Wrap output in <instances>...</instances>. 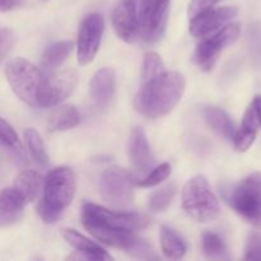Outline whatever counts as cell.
<instances>
[{
  "mask_svg": "<svg viewBox=\"0 0 261 261\" xmlns=\"http://www.w3.org/2000/svg\"><path fill=\"white\" fill-rule=\"evenodd\" d=\"M43 180L36 171L25 170L20 171L14 178L13 188L14 190L22 196L25 204H30L31 201L36 200L40 196L41 190H42Z\"/></svg>",
  "mask_w": 261,
  "mask_h": 261,
  "instance_id": "obj_19",
  "label": "cell"
},
{
  "mask_svg": "<svg viewBox=\"0 0 261 261\" xmlns=\"http://www.w3.org/2000/svg\"><path fill=\"white\" fill-rule=\"evenodd\" d=\"M171 175V166L168 163H162L157 166L154 170L150 171L142 181H139L138 185L140 188H153V186L160 185L165 180H167L168 176Z\"/></svg>",
  "mask_w": 261,
  "mask_h": 261,
  "instance_id": "obj_29",
  "label": "cell"
},
{
  "mask_svg": "<svg viewBox=\"0 0 261 261\" xmlns=\"http://www.w3.org/2000/svg\"><path fill=\"white\" fill-rule=\"evenodd\" d=\"M142 82L134 106L148 119H157L172 111L181 101L186 87L185 76L178 71H163Z\"/></svg>",
  "mask_w": 261,
  "mask_h": 261,
  "instance_id": "obj_2",
  "label": "cell"
},
{
  "mask_svg": "<svg viewBox=\"0 0 261 261\" xmlns=\"http://www.w3.org/2000/svg\"><path fill=\"white\" fill-rule=\"evenodd\" d=\"M14 46V36H13L12 31H9L8 28L3 27L2 32H0V50H2V58L4 59L7 56V54Z\"/></svg>",
  "mask_w": 261,
  "mask_h": 261,
  "instance_id": "obj_32",
  "label": "cell"
},
{
  "mask_svg": "<svg viewBox=\"0 0 261 261\" xmlns=\"http://www.w3.org/2000/svg\"><path fill=\"white\" fill-rule=\"evenodd\" d=\"M241 33V27L239 23H231L226 24L218 32L213 33L209 37L204 38L199 43L195 54H194V61L196 65L200 66L201 70L209 71L214 68L217 60L222 51L233 43L239 38Z\"/></svg>",
  "mask_w": 261,
  "mask_h": 261,
  "instance_id": "obj_9",
  "label": "cell"
},
{
  "mask_svg": "<svg viewBox=\"0 0 261 261\" xmlns=\"http://www.w3.org/2000/svg\"><path fill=\"white\" fill-rule=\"evenodd\" d=\"M127 153L132 165L137 170L145 171L153 163L152 153H150L149 143L144 130L139 126H135L130 133L129 143H127Z\"/></svg>",
  "mask_w": 261,
  "mask_h": 261,
  "instance_id": "obj_15",
  "label": "cell"
},
{
  "mask_svg": "<svg viewBox=\"0 0 261 261\" xmlns=\"http://www.w3.org/2000/svg\"><path fill=\"white\" fill-rule=\"evenodd\" d=\"M112 24L119 38L133 43L139 36V13L134 0H120L112 13Z\"/></svg>",
  "mask_w": 261,
  "mask_h": 261,
  "instance_id": "obj_13",
  "label": "cell"
},
{
  "mask_svg": "<svg viewBox=\"0 0 261 261\" xmlns=\"http://www.w3.org/2000/svg\"><path fill=\"white\" fill-rule=\"evenodd\" d=\"M161 249L170 259H181L186 254V244L184 240L167 226L161 227Z\"/></svg>",
  "mask_w": 261,
  "mask_h": 261,
  "instance_id": "obj_23",
  "label": "cell"
},
{
  "mask_svg": "<svg viewBox=\"0 0 261 261\" xmlns=\"http://www.w3.org/2000/svg\"><path fill=\"white\" fill-rule=\"evenodd\" d=\"M81 122V115L74 106H61L54 112L48 120V132H64L75 127Z\"/></svg>",
  "mask_w": 261,
  "mask_h": 261,
  "instance_id": "obj_22",
  "label": "cell"
},
{
  "mask_svg": "<svg viewBox=\"0 0 261 261\" xmlns=\"http://www.w3.org/2000/svg\"><path fill=\"white\" fill-rule=\"evenodd\" d=\"M175 194L176 186L172 185V184L158 189L157 191L150 194L149 200H148V208L154 212V213L166 211L167 206L171 204V201H172V199L175 198Z\"/></svg>",
  "mask_w": 261,
  "mask_h": 261,
  "instance_id": "obj_25",
  "label": "cell"
},
{
  "mask_svg": "<svg viewBox=\"0 0 261 261\" xmlns=\"http://www.w3.org/2000/svg\"><path fill=\"white\" fill-rule=\"evenodd\" d=\"M103 33V18L98 13L87 15L82 22L76 40V58L82 66L92 63L98 53Z\"/></svg>",
  "mask_w": 261,
  "mask_h": 261,
  "instance_id": "obj_11",
  "label": "cell"
},
{
  "mask_svg": "<svg viewBox=\"0 0 261 261\" xmlns=\"http://www.w3.org/2000/svg\"><path fill=\"white\" fill-rule=\"evenodd\" d=\"M27 0H0V9L2 12H10L17 8L22 7Z\"/></svg>",
  "mask_w": 261,
  "mask_h": 261,
  "instance_id": "obj_33",
  "label": "cell"
},
{
  "mask_svg": "<svg viewBox=\"0 0 261 261\" xmlns=\"http://www.w3.org/2000/svg\"><path fill=\"white\" fill-rule=\"evenodd\" d=\"M182 208L194 221L200 223L216 221L221 214V205L204 176H195L185 184L181 194Z\"/></svg>",
  "mask_w": 261,
  "mask_h": 261,
  "instance_id": "obj_4",
  "label": "cell"
},
{
  "mask_svg": "<svg viewBox=\"0 0 261 261\" xmlns=\"http://www.w3.org/2000/svg\"><path fill=\"white\" fill-rule=\"evenodd\" d=\"M239 13L234 7L212 8L190 19V33L194 37H206L218 32Z\"/></svg>",
  "mask_w": 261,
  "mask_h": 261,
  "instance_id": "obj_12",
  "label": "cell"
},
{
  "mask_svg": "<svg viewBox=\"0 0 261 261\" xmlns=\"http://www.w3.org/2000/svg\"><path fill=\"white\" fill-rule=\"evenodd\" d=\"M78 81V75L71 69L53 70L46 73L41 79L37 92V105L40 107H54L68 98L74 91Z\"/></svg>",
  "mask_w": 261,
  "mask_h": 261,
  "instance_id": "obj_8",
  "label": "cell"
},
{
  "mask_svg": "<svg viewBox=\"0 0 261 261\" xmlns=\"http://www.w3.org/2000/svg\"><path fill=\"white\" fill-rule=\"evenodd\" d=\"M43 2H45V0H43Z\"/></svg>",
  "mask_w": 261,
  "mask_h": 261,
  "instance_id": "obj_35",
  "label": "cell"
},
{
  "mask_svg": "<svg viewBox=\"0 0 261 261\" xmlns=\"http://www.w3.org/2000/svg\"><path fill=\"white\" fill-rule=\"evenodd\" d=\"M0 138H2L3 147L8 148L15 154H23L19 138H18L14 129L5 121V119H0Z\"/></svg>",
  "mask_w": 261,
  "mask_h": 261,
  "instance_id": "obj_28",
  "label": "cell"
},
{
  "mask_svg": "<svg viewBox=\"0 0 261 261\" xmlns=\"http://www.w3.org/2000/svg\"><path fill=\"white\" fill-rule=\"evenodd\" d=\"M221 0H191L190 4L188 8V15L189 18L196 17L200 13L205 12V10L212 9V8L216 7Z\"/></svg>",
  "mask_w": 261,
  "mask_h": 261,
  "instance_id": "obj_31",
  "label": "cell"
},
{
  "mask_svg": "<svg viewBox=\"0 0 261 261\" xmlns=\"http://www.w3.org/2000/svg\"><path fill=\"white\" fill-rule=\"evenodd\" d=\"M165 70V64L162 59L154 51H148L144 55V63H143L142 69V81L153 78L155 75H160Z\"/></svg>",
  "mask_w": 261,
  "mask_h": 261,
  "instance_id": "obj_27",
  "label": "cell"
},
{
  "mask_svg": "<svg viewBox=\"0 0 261 261\" xmlns=\"http://www.w3.org/2000/svg\"><path fill=\"white\" fill-rule=\"evenodd\" d=\"M25 205V201L13 186L4 189L0 195V226H12L19 221Z\"/></svg>",
  "mask_w": 261,
  "mask_h": 261,
  "instance_id": "obj_17",
  "label": "cell"
},
{
  "mask_svg": "<svg viewBox=\"0 0 261 261\" xmlns=\"http://www.w3.org/2000/svg\"><path fill=\"white\" fill-rule=\"evenodd\" d=\"M23 135H24L27 149L28 152H30L32 160L35 161L36 163H38L40 166L47 165L48 155L47 153H46L45 144H43V140L42 138H41V135L38 134L35 129H25Z\"/></svg>",
  "mask_w": 261,
  "mask_h": 261,
  "instance_id": "obj_24",
  "label": "cell"
},
{
  "mask_svg": "<svg viewBox=\"0 0 261 261\" xmlns=\"http://www.w3.org/2000/svg\"><path fill=\"white\" fill-rule=\"evenodd\" d=\"M204 116L209 126L219 134L221 137L226 138L228 140H233L236 135L234 125L232 122L231 117L226 114L219 107H205L204 110Z\"/></svg>",
  "mask_w": 261,
  "mask_h": 261,
  "instance_id": "obj_20",
  "label": "cell"
},
{
  "mask_svg": "<svg viewBox=\"0 0 261 261\" xmlns=\"http://www.w3.org/2000/svg\"><path fill=\"white\" fill-rule=\"evenodd\" d=\"M116 91V75L110 68L99 69L89 82V96L99 107H105L112 101Z\"/></svg>",
  "mask_w": 261,
  "mask_h": 261,
  "instance_id": "obj_14",
  "label": "cell"
},
{
  "mask_svg": "<svg viewBox=\"0 0 261 261\" xmlns=\"http://www.w3.org/2000/svg\"><path fill=\"white\" fill-rule=\"evenodd\" d=\"M259 127L260 122L256 114V109H255L254 103H251L246 109L241 126H240V129L236 132V135H234V147L239 152H246L254 144Z\"/></svg>",
  "mask_w": 261,
  "mask_h": 261,
  "instance_id": "obj_18",
  "label": "cell"
},
{
  "mask_svg": "<svg viewBox=\"0 0 261 261\" xmlns=\"http://www.w3.org/2000/svg\"><path fill=\"white\" fill-rule=\"evenodd\" d=\"M63 237L76 252L81 254V256L83 259L97 261L112 260L111 255H109V252L105 251L98 244L93 242L92 240L87 239L86 236L76 232L75 229H64Z\"/></svg>",
  "mask_w": 261,
  "mask_h": 261,
  "instance_id": "obj_16",
  "label": "cell"
},
{
  "mask_svg": "<svg viewBox=\"0 0 261 261\" xmlns=\"http://www.w3.org/2000/svg\"><path fill=\"white\" fill-rule=\"evenodd\" d=\"M252 103H254L255 109H256V114H257V117H259V122H260V127H261V96L260 94L255 96Z\"/></svg>",
  "mask_w": 261,
  "mask_h": 261,
  "instance_id": "obj_34",
  "label": "cell"
},
{
  "mask_svg": "<svg viewBox=\"0 0 261 261\" xmlns=\"http://www.w3.org/2000/svg\"><path fill=\"white\" fill-rule=\"evenodd\" d=\"M246 260H261V234L252 232L247 239L246 251H245Z\"/></svg>",
  "mask_w": 261,
  "mask_h": 261,
  "instance_id": "obj_30",
  "label": "cell"
},
{
  "mask_svg": "<svg viewBox=\"0 0 261 261\" xmlns=\"http://www.w3.org/2000/svg\"><path fill=\"white\" fill-rule=\"evenodd\" d=\"M99 195L107 204L116 208H127L134 199V182L126 170L107 168L98 181Z\"/></svg>",
  "mask_w": 261,
  "mask_h": 261,
  "instance_id": "obj_7",
  "label": "cell"
},
{
  "mask_svg": "<svg viewBox=\"0 0 261 261\" xmlns=\"http://www.w3.org/2000/svg\"><path fill=\"white\" fill-rule=\"evenodd\" d=\"M74 47L73 41H61L54 45L48 46L42 56V69L46 73L56 70L60 65L65 63L66 59L70 55L71 50Z\"/></svg>",
  "mask_w": 261,
  "mask_h": 261,
  "instance_id": "obj_21",
  "label": "cell"
},
{
  "mask_svg": "<svg viewBox=\"0 0 261 261\" xmlns=\"http://www.w3.org/2000/svg\"><path fill=\"white\" fill-rule=\"evenodd\" d=\"M201 250L208 257H222L227 251L222 237L213 232H204L201 234Z\"/></svg>",
  "mask_w": 261,
  "mask_h": 261,
  "instance_id": "obj_26",
  "label": "cell"
},
{
  "mask_svg": "<svg viewBox=\"0 0 261 261\" xmlns=\"http://www.w3.org/2000/svg\"><path fill=\"white\" fill-rule=\"evenodd\" d=\"M227 203L247 223L261 229V173H251L237 184L227 195Z\"/></svg>",
  "mask_w": 261,
  "mask_h": 261,
  "instance_id": "obj_5",
  "label": "cell"
},
{
  "mask_svg": "<svg viewBox=\"0 0 261 261\" xmlns=\"http://www.w3.org/2000/svg\"><path fill=\"white\" fill-rule=\"evenodd\" d=\"M76 178L73 170L65 166L50 171L43 182V195L37 212L46 223H54L73 201Z\"/></svg>",
  "mask_w": 261,
  "mask_h": 261,
  "instance_id": "obj_3",
  "label": "cell"
},
{
  "mask_svg": "<svg viewBox=\"0 0 261 261\" xmlns=\"http://www.w3.org/2000/svg\"><path fill=\"white\" fill-rule=\"evenodd\" d=\"M84 228L107 246L125 250L139 259H153L154 254L149 245L137 236L138 231L150 224L149 217L139 213L114 212L93 203H86L82 211Z\"/></svg>",
  "mask_w": 261,
  "mask_h": 261,
  "instance_id": "obj_1",
  "label": "cell"
},
{
  "mask_svg": "<svg viewBox=\"0 0 261 261\" xmlns=\"http://www.w3.org/2000/svg\"><path fill=\"white\" fill-rule=\"evenodd\" d=\"M5 76L18 98L30 106H38L37 92L42 78L35 64L23 58L10 59L5 64Z\"/></svg>",
  "mask_w": 261,
  "mask_h": 261,
  "instance_id": "obj_6",
  "label": "cell"
},
{
  "mask_svg": "<svg viewBox=\"0 0 261 261\" xmlns=\"http://www.w3.org/2000/svg\"><path fill=\"white\" fill-rule=\"evenodd\" d=\"M171 0H142L139 13V36L145 42H155L167 25Z\"/></svg>",
  "mask_w": 261,
  "mask_h": 261,
  "instance_id": "obj_10",
  "label": "cell"
}]
</instances>
